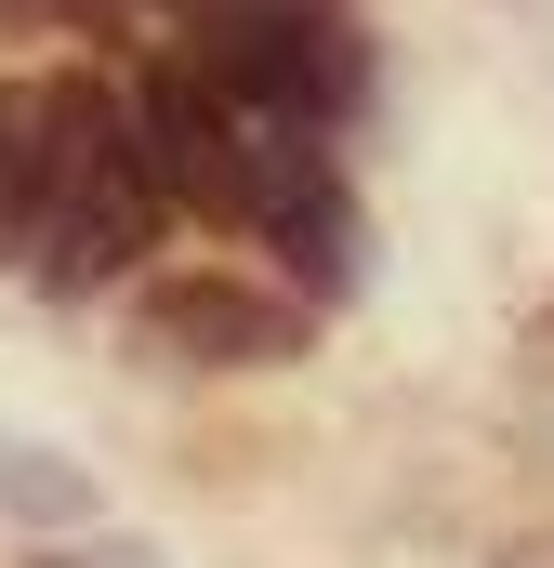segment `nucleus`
<instances>
[{"mask_svg": "<svg viewBox=\"0 0 554 568\" xmlns=\"http://www.w3.org/2000/svg\"><path fill=\"white\" fill-rule=\"evenodd\" d=\"M198 80H212L238 120L330 133V120L370 93V40H357L343 0H212V13H198Z\"/></svg>", "mask_w": 554, "mask_h": 568, "instance_id": "obj_1", "label": "nucleus"}, {"mask_svg": "<svg viewBox=\"0 0 554 568\" xmlns=\"http://www.w3.org/2000/svg\"><path fill=\"white\" fill-rule=\"evenodd\" d=\"M133 159L158 172V199H185V212L238 225V185H252V120H238L198 67H158V80H145V120H133Z\"/></svg>", "mask_w": 554, "mask_h": 568, "instance_id": "obj_2", "label": "nucleus"}, {"mask_svg": "<svg viewBox=\"0 0 554 568\" xmlns=\"http://www.w3.org/2000/svg\"><path fill=\"white\" fill-rule=\"evenodd\" d=\"M158 212H172L158 172H145L133 145H106L80 185H53V212H40V239H27V252H40V291H106L145 239H158Z\"/></svg>", "mask_w": 554, "mask_h": 568, "instance_id": "obj_3", "label": "nucleus"}, {"mask_svg": "<svg viewBox=\"0 0 554 568\" xmlns=\"http://www.w3.org/2000/svg\"><path fill=\"white\" fill-rule=\"evenodd\" d=\"M145 344L185 357V371H277V357H304V304H277L252 278H158Z\"/></svg>", "mask_w": 554, "mask_h": 568, "instance_id": "obj_4", "label": "nucleus"}, {"mask_svg": "<svg viewBox=\"0 0 554 568\" xmlns=\"http://www.w3.org/2000/svg\"><path fill=\"white\" fill-rule=\"evenodd\" d=\"M277 252H290V278L317 291V304H357V291H370V212H357V185L304 199V212L277 225Z\"/></svg>", "mask_w": 554, "mask_h": 568, "instance_id": "obj_5", "label": "nucleus"}, {"mask_svg": "<svg viewBox=\"0 0 554 568\" xmlns=\"http://www.w3.org/2000/svg\"><path fill=\"white\" fill-rule=\"evenodd\" d=\"M0 503L13 516H40V529H66V516H93V489L53 463V449H0Z\"/></svg>", "mask_w": 554, "mask_h": 568, "instance_id": "obj_6", "label": "nucleus"}, {"mask_svg": "<svg viewBox=\"0 0 554 568\" xmlns=\"http://www.w3.org/2000/svg\"><path fill=\"white\" fill-rule=\"evenodd\" d=\"M93 568H158V556H145V542H106V556H93Z\"/></svg>", "mask_w": 554, "mask_h": 568, "instance_id": "obj_7", "label": "nucleus"}]
</instances>
